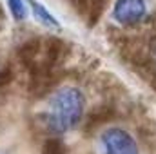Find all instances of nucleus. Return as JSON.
Here are the masks:
<instances>
[{
    "instance_id": "f257e3e1",
    "label": "nucleus",
    "mask_w": 156,
    "mask_h": 154,
    "mask_svg": "<svg viewBox=\"0 0 156 154\" xmlns=\"http://www.w3.org/2000/svg\"><path fill=\"white\" fill-rule=\"evenodd\" d=\"M83 116V96L75 87L58 89L47 105L44 121L49 132L60 134L73 129Z\"/></svg>"
},
{
    "instance_id": "f03ea898",
    "label": "nucleus",
    "mask_w": 156,
    "mask_h": 154,
    "mask_svg": "<svg viewBox=\"0 0 156 154\" xmlns=\"http://www.w3.org/2000/svg\"><path fill=\"white\" fill-rule=\"evenodd\" d=\"M104 154H140L136 140L122 127H111L102 132Z\"/></svg>"
},
{
    "instance_id": "7ed1b4c3",
    "label": "nucleus",
    "mask_w": 156,
    "mask_h": 154,
    "mask_svg": "<svg viewBox=\"0 0 156 154\" xmlns=\"http://www.w3.org/2000/svg\"><path fill=\"white\" fill-rule=\"evenodd\" d=\"M147 15V4L145 0H116L113 16L120 26L131 27L140 24Z\"/></svg>"
},
{
    "instance_id": "20e7f679",
    "label": "nucleus",
    "mask_w": 156,
    "mask_h": 154,
    "mask_svg": "<svg viewBox=\"0 0 156 154\" xmlns=\"http://www.w3.org/2000/svg\"><path fill=\"white\" fill-rule=\"evenodd\" d=\"M42 45H44V38H31L27 42H24L16 51L20 64L24 67H27L29 71H35V67L38 65L40 54H42Z\"/></svg>"
},
{
    "instance_id": "39448f33",
    "label": "nucleus",
    "mask_w": 156,
    "mask_h": 154,
    "mask_svg": "<svg viewBox=\"0 0 156 154\" xmlns=\"http://www.w3.org/2000/svg\"><path fill=\"white\" fill-rule=\"evenodd\" d=\"M113 113L107 109V107H96L94 111H91L87 118H85V127L89 129V131H94V129H98V127H102L104 123H107L111 118H113Z\"/></svg>"
},
{
    "instance_id": "423d86ee",
    "label": "nucleus",
    "mask_w": 156,
    "mask_h": 154,
    "mask_svg": "<svg viewBox=\"0 0 156 154\" xmlns=\"http://www.w3.org/2000/svg\"><path fill=\"white\" fill-rule=\"evenodd\" d=\"M27 4L31 5V9H33V15L37 16V20L38 22H42L44 26H47V27H58V20L42 5V4H38L37 0H27Z\"/></svg>"
},
{
    "instance_id": "0eeeda50",
    "label": "nucleus",
    "mask_w": 156,
    "mask_h": 154,
    "mask_svg": "<svg viewBox=\"0 0 156 154\" xmlns=\"http://www.w3.org/2000/svg\"><path fill=\"white\" fill-rule=\"evenodd\" d=\"M42 154H66V145L60 138H49L44 142Z\"/></svg>"
},
{
    "instance_id": "6e6552de",
    "label": "nucleus",
    "mask_w": 156,
    "mask_h": 154,
    "mask_svg": "<svg viewBox=\"0 0 156 154\" xmlns=\"http://www.w3.org/2000/svg\"><path fill=\"white\" fill-rule=\"evenodd\" d=\"M13 80H15V71H13V67H11V65H4V67L0 69V89L9 87V85L13 83Z\"/></svg>"
},
{
    "instance_id": "1a4fd4ad",
    "label": "nucleus",
    "mask_w": 156,
    "mask_h": 154,
    "mask_svg": "<svg viewBox=\"0 0 156 154\" xmlns=\"http://www.w3.org/2000/svg\"><path fill=\"white\" fill-rule=\"evenodd\" d=\"M9 4V11L11 15L16 18V20H22L26 16V7H24V2L22 0H7Z\"/></svg>"
},
{
    "instance_id": "9d476101",
    "label": "nucleus",
    "mask_w": 156,
    "mask_h": 154,
    "mask_svg": "<svg viewBox=\"0 0 156 154\" xmlns=\"http://www.w3.org/2000/svg\"><path fill=\"white\" fill-rule=\"evenodd\" d=\"M153 58H154V62H156V42L153 44Z\"/></svg>"
}]
</instances>
